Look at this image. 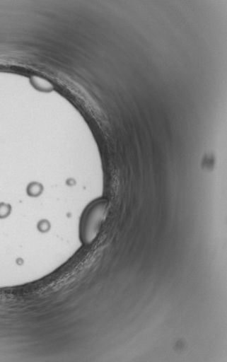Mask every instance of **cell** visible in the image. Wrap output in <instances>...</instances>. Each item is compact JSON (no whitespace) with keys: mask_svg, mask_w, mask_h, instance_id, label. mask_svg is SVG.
I'll use <instances>...</instances> for the list:
<instances>
[{"mask_svg":"<svg viewBox=\"0 0 227 362\" xmlns=\"http://www.w3.org/2000/svg\"><path fill=\"white\" fill-rule=\"evenodd\" d=\"M107 211V203L100 202L91 206L83 216L81 235L83 242L89 245L97 238Z\"/></svg>","mask_w":227,"mask_h":362,"instance_id":"obj_1","label":"cell"}]
</instances>
